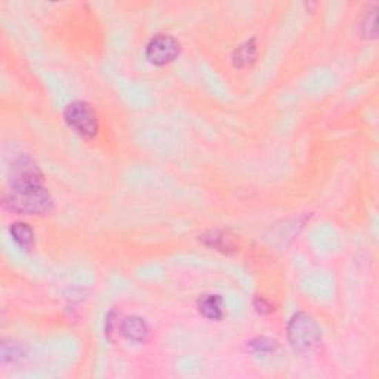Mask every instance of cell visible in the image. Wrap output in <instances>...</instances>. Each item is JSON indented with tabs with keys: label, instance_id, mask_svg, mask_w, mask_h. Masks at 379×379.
Returning <instances> with one entry per match:
<instances>
[{
	"label": "cell",
	"instance_id": "cell-8",
	"mask_svg": "<svg viewBox=\"0 0 379 379\" xmlns=\"http://www.w3.org/2000/svg\"><path fill=\"white\" fill-rule=\"evenodd\" d=\"M258 54V45H256V39L252 37L249 41L243 42L242 45H238L233 54H232V63L234 68H246L249 65H252L256 59Z\"/></svg>",
	"mask_w": 379,
	"mask_h": 379
},
{
	"label": "cell",
	"instance_id": "cell-12",
	"mask_svg": "<svg viewBox=\"0 0 379 379\" xmlns=\"http://www.w3.org/2000/svg\"><path fill=\"white\" fill-rule=\"evenodd\" d=\"M378 6L373 5L372 8H369L362 21V34L366 39H375L378 37Z\"/></svg>",
	"mask_w": 379,
	"mask_h": 379
},
{
	"label": "cell",
	"instance_id": "cell-1",
	"mask_svg": "<svg viewBox=\"0 0 379 379\" xmlns=\"http://www.w3.org/2000/svg\"><path fill=\"white\" fill-rule=\"evenodd\" d=\"M5 205L19 215H46L52 212L54 198L43 183L9 184Z\"/></svg>",
	"mask_w": 379,
	"mask_h": 379
},
{
	"label": "cell",
	"instance_id": "cell-11",
	"mask_svg": "<svg viewBox=\"0 0 379 379\" xmlns=\"http://www.w3.org/2000/svg\"><path fill=\"white\" fill-rule=\"evenodd\" d=\"M25 356V348L15 341H3L2 350H0V358L2 363H15Z\"/></svg>",
	"mask_w": 379,
	"mask_h": 379
},
{
	"label": "cell",
	"instance_id": "cell-14",
	"mask_svg": "<svg viewBox=\"0 0 379 379\" xmlns=\"http://www.w3.org/2000/svg\"><path fill=\"white\" fill-rule=\"evenodd\" d=\"M254 307H255V310L259 313V314H263V316H267V314H270L274 311V307L270 301H267L265 298L263 296H255L254 298Z\"/></svg>",
	"mask_w": 379,
	"mask_h": 379
},
{
	"label": "cell",
	"instance_id": "cell-13",
	"mask_svg": "<svg viewBox=\"0 0 379 379\" xmlns=\"http://www.w3.org/2000/svg\"><path fill=\"white\" fill-rule=\"evenodd\" d=\"M121 334V322L116 311H110L105 317V336L110 341H114V335Z\"/></svg>",
	"mask_w": 379,
	"mask_h": 379
},
{
	"label": "cell",
	"instance_id": "cell-10",
	"mask_svg": "<svg viewBox=\"0 0 379 379\" xmlns=\"http://www.w3.org/2000/svg\"><path fill=\"white\" fill-rule=\"evenodd\" d=\"M246 348L252 354H273L278 348V342L273 338L256 336L251 339V341H247Z\"/></svg>",
	"mask_w": 379,
	"mask_h": 379
},
{
	"label": "cell",
	"instance_id": "cell-9",
	"mask_svg": "<svg viewBox=\"0 0 379 379\" xmlns=\"http://www.w3.org/2000/svg\"><path fill=\"white\" fill-rule=\"evenodd\" d=\"M12 240L21 251L30 252L34 247V232L33 228L25 223H14L9 227Z\"/></svg>",
	"mask_w": 379,
	"mask_h": 379
},
{
	"label": "cell",
	"instance_id": "cell-7",
	"mask_svg": "<svg viewBox=\"0 0 379 379\" xmlns=\"http://www.w3.org/2000/svg\"><path fill=\"white\" fill-rule=\"evenodd\" d=\"M201 242H203V245H206L207 247L215 249V251H219L223 254H230L237 251L234 237L221 230L207 232L206 234L201 236Z\"/></svg>",
	"mask_w": 379,
	"mask_h": 379
},
{
	"label": "cell",
	"instance_id": "cell-3",
	"mask_svg": "<svg viewBox=\"0 0 379 379\" xmlns=\"http://www.w3.org/2000/svg\"><path fill=\"white\" fill-rule=\"evenodd\" d=\"M64 121L70 129L85 139H92L98 135V114L91 104L82 99L70 103L65 107Z\"/></svg>",
	"mask_w": 379,
	"mask_h": 379
},
{
	"label": "cell",
	"instance_id": "cell-4",
	"mask_svg": "<svg viewBox=\"0 0 379 379\" xmlns=\"http://www.w3.org/2000/svg\"><path fill=\"white\" fill-rule=\"evenodd\" d=\"M181 54V45L171 34H156L145 46V58L150 64L165 67L174 63Z\"/></svg>",
	"mask_w": 379,
	"mask_h": 379
},
{
	"label": "cell",
	"instance_id": "cell-6",
	"mask_svg": "<svg viewBox=\"0 0 379 379\" xmlns=\"http://www.w3.org/2000/svg\"><path fill=\"white\" fill-rule=\"evenodd\" d=\"M198 313H201L207 320L218 322L224 317V301L221 295L207 294L202 295L197 301Z\"/></svg>",
	"mask_w": 379,
	"mask_h": 379
},
{
	"label": "cell",
	"instance_id": "cell-5",
	"mask_svg": "<svg viewBox=\"0 0 379 379\" xmlns=\"http://www.w3.org/2000/svg\"><path fill=\"white\" fill-rule=\"evenodd\" d=\"M150 326L139 316H129L121 320V335H123L129 341L138 344H145L150 339Z\"/></svg>",
	"mask_w": 379,
	"mask_h": 379
},
{
	"label": "cell",
	"instance_id": "cell-2",
	"mask_svg": "<svg viewBox=\"0 0 379 379\" xmlns=\"http://www.w3.org/2000/svg\"><path fill=\"white\" fill-rule=\"evenodd\" d=\"M287 341L294 351L308 354L322 344V327L310 314L299 311L287 323Z\"/></svg>",
	"mask_w": 379,
	"mask_h": 379
}]
</instances>
